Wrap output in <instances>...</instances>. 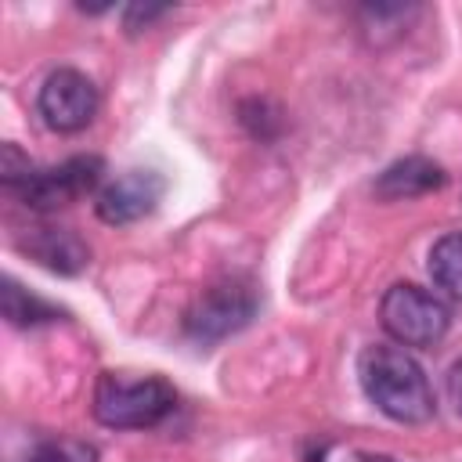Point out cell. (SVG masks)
I'll use <instances>...</instances> for the list:
<instances>
[{
	"label": "cell",
	"mask_w": 462,
	"mask_h": 462,
	"mask_svg": "<svg viewBox=\"0 0 462 462\" xmlns=\"http://www.w3.org/2000/svg\"><path fill=\"white\" fill-rule=\"evenodd\" d=\"M444 386H448V401L455 404V411L462 415V357L448 368V379H444Z\"/></svg>",
	"instance_id": "obj_15"
},
{
	"label": "cell",
	"mask_w": 462,
	"mask_h": 462,
	"mask_svg": "<svg viewBox=\"0 0 462 462\" xmlns=\"http://www.w3.org/2000/svg\"><path fill=\"white\" fill-rule=\"evenodd\" d=\"M357 379L365 397L393 422L419 426L430 422L437 411L430 379L404 346H386V343L365 346L357 357Z\"/></svg>",
	"instance_id": "obj_1"
},
{
	"label": "cell",
	"mask_w": 462,
	"mask_h": 462,
	"mask_svg": "<svg viewBox=\"0 0 462 462\" xmlns=\"http://www.w3.org/2000/svg\"><path fill=\"white\" fill-rule=\"evenodd\" d=\"M177 404V390L162 375L101 372L94 383V419L108 430H152Z\"/></svg>",
	"instance_id": "obj_2"
},
{
	"label": "cell",
	"mask_w": 462,
	"mask_h": 462,
	"mask_svg": "<svg viewBox=\"0 0 462 462\" xmlns=\"http://www.w3.org/2000/svg\"><path fill=\"white\" fill-rule=\"evenodd\" d=\"M101 173H105V162L97 155H72L58 166H36L29 173L25 184H18L11 195L32 209V213H54L83 195H90L97 184H101Z\"/></svg>",
	"instance_id": "obj_5"
},
{
	"label": "cell",
	"mask_w": 462,
	"mask_h": 462,
	"mask_svg": "<svg viewBox=\"0 0 462 462\" xmlns=\"http://www.w3.org/2000/svg\"><path fill=\"white\" fill-rule=\"evenodd\" d=\"M97 87L87 72L79 69H54L36 94V108L43 116V123L58 134H76L83 130L94 116H97Z\"/></svg>",
	"instance_id": "obj_6"
},
{
	"label": "cell",
	"mask_w": 462,
	"mask_h": 462,
	"mask_svg": "<svg viewBox=\"0 0 462 462\" xmlns=\"http://www.w3.org/2000/svg\"><path fill=\"white\" fill-rule=\"evenodd\" d=\"M25 462H97V448L79 437H36Z\"/></svg>",
	"instance_id": "obj_12"
},
{
	"label": "cell",
	"mask_w": 462,
	"mask_h": 462,
	"mask_svg": "<svg viewBox=\"0 0 462 462\" xmlns=\"http://www.w3.org/2000/svg\"><path fill=\"white\" fill-rule=\"evenodd\" d=\"M426 267L433 274V282L462 300V231H448L430 245Z\"/></svg>",
	"instance_id": "obj_11"
},
{
	"label": "cell",
	"mask_w": 462,
	"mask_h": 462,
	"mask_svg": "<svg viewBox=\"0 0 462 462\" xmlns=\"http://www.w3.org/2000/svg\"><path fill=\"white\" fill-rule=\"evenodd\" d=\"M271 112V105L267 101H260V97H253V101H245L242 105V123L253 130V137H274V130H278V116H267Z\"/></svg>",
	"instance_id": "obj_13"
},
{
	"label": "cell",
	"mask_w": 462,
	"mask_h": 462,
	"mask_svg": "<svg viewBox=\"0 0 462 462\" xmlns=\"http://www.w3.org/2000/svg\"><path fill=\"white\" fill-rule=\"evenodd\" d=\"M0 314L18 325V328H32V325H47V321H58L61 318V307L32 296L29 289H22L14 278H4V289H0Z\"/></svg>",
	"instance_id": "obj_10"
},
{
	"label": "cell",
	"mask_w": 462,
	"mask_h": 462,
	"mask_svg": "<svg viewBox=\"0 0 462 462\" xmlns=\"http://www.w3.org/2000/svg\"><path fill=\"white\" fill-rule=\"evenodd\" d=\"M18 249L36 260L40 267L54 271V274H79L87 263H90V249L87 242L69 231V227H51V224H40V227H29L22 238H18Z\"/></svg>",
	"instance_id": "obj_8"
},
{
	"label": "cell",
	"mask_w": 462,
	"mask_h": 462,
	"mask_svg": "<svg viewBox=\"0 0 462 462\" xmlns=\"http://www.w3.org/2000/svg\"><path fill=\"white\" fill-rule=\"evenodd\" d=\"M379 321L401 346H437L451 328V310L430 289L397 282L379 300Z\"/></svg>",
	"instance_id": "obj_3"
},
{
	"label": "cell",
	"mask_w": 462,
	"mask_h": 462,
	"mask_svg": "<svg viewBox=\"0 0 462 462\" xmlns=\"http://www.w3.org/2000/svg\"><path fill=\"white\" fill-rule=\"evenodd\" d=\"M444 184H448V173H444L440 162H433V159H426V155H404V159L390 162V166L375 177L372 191H375V199H383V202H401V199H419V195L440 191Z\"/></svg>",
	"instance_id": "obj_9"
},
{
	"label": "cell",
	"mask_w": 462,
	"mask_h": 462,
	"mask_svg": "<svg viewBox=\"0 0 462 462\" xmlns=\"http://www.w3.org/2000/svg\"><path fill=\"white\" fill-rule=\"evenodd\" d=\"M256 314V289L249 278H220L206 285L184 310V332L195 343H220L245 328Z\"/></svg>",
	"instance_id": "obj_4"
},
{
	"label": "cell",
	"mask_w": 462,
	"mask_h": 462,
	"mask_svg": "<svg viewBox=\"0 0 462 462\" xmlns=\"http://www.w3.org/2000/svg\"><path fill=\"white\" fill-rule=\"evenodd\" d=\"M162 191H166L162 173H155V170H126V173H119L116 180H108L105 188H97L94 209H97V217H101L105 224H112V227L134 224V220L148 217V213L159 206Z\"/></svg>",
	"instance_id": "obj_7"
},
{
	"label": "cell",
	"mask_w": 462,
	"mask_h": 462,
	"mask_svg": "<svg viewBox=\"0 0 462 462\" xmlns=\"http://www.w3.org/2000/svg\"><path fill=\"white\" fill-rule=\"evenodd\" d=\"M170 7H159V4H130L126 11H123V25H126V32H141V29H148L155 18H162Z\"/></svg>",
	"instance_id": "obj_14"
},
{
	"label": "cell",
	"mask_w": 462,
	"mask_h": 462,
	"mask_svg": "<svg viewBox=\"0 0 462 462\" xmlns=\"http://www.w3.org/2000/svg\"><path fill=\"white\" fill-rule=\"evenodd\" d=\"M346 462H397V458H390V455H375V451H354Z\"/></svg>",
	"instance_id": "obj_16"
}]
</instances>
